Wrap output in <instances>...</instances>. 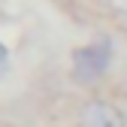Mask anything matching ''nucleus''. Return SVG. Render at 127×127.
<instances>
[{"mask_svg": "<svg viewBox=\"0 0 127 127\" xmlns=\"http://www.w3.org/2000/svg\"><path fill=\"white\" fill-rule=\"evenodd\" d=\"M109 61H112V49H109L106 39L73 49V58H70V64H73V82L82 85V88L97 85L106 76V70H109Z\"/></svg>", "mask_w": 127, "mask_h": 127, "instance_id": "obj_1", "label": "nucleus"}, {"mask_svg": "<svg viewBox=\"0 0 127 127\" xmlns=\"http://www.w3.org/2000/svg\"><path fill=\"white\" fill-rule=\"evenodd\" d=\"M79 127H127V115L106 97H88L79 106Z\"/></svg>", "mask_w": 127, "mask_h": 127, "instance_id": "obj_2", "label": "nucleus"}, {"mask_svg": "<svg viewBox=\"0 0 127 127\" xmlns=\"http://www.w3.org/2000/svg\"><path fill=\"white\" fill-rule=\"evenodd\" d=\"M109 6H112L115 12H121V15H127V0H106Z\"/></svg>", "mask_w": 127, "mask_h": 127, "instance_id": "obj_3", "label": "nucleus"}, {"mask_svg": "<svg viewBox=\"0 0 127 127\" xmlns=\"http://www.w3.org/2000/svg\"><path fill=\"white\" fill-rule=\"evenodd\" d=\"M0 64H6V45L0 42Z\"/></svg>", "mask_w": 127, "mask_h": 127, "instance_id": "obj_4", "label": "nucleus"}, {"mask_svg": "<svg viewBox=\"0 0 127 127\" xmlns=\"http://www.w3.org/2000/svg\"><path fill=\"white\" fill-rule=\"evenodd\" d=\"M3 70H6V64H0V79H3Z\"/></svg>", "mask_w": 127, "mask_h": 127, "instance_id": "obj_5", "label": "nucleus"}]
</instances>
